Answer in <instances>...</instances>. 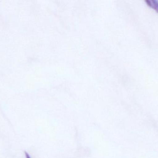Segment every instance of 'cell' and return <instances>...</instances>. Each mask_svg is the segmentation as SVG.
<instances>
[{
	"instance_id": "obj_1",
	"label": "cell",
	"mask_w": 158,
	"mask_h": 158,
	"mask_svg": "<svg viewBox=\"0 0 158 158\" xmlns=\"http://www.w3.org/2000/svg\"><path fill=\"white\" fill-rule=\"evenodd\" d=\"M148 5L156 10L158 13V2L156 0H146L145 1Z\"/></svg>"
},
{
	"instance_id": "obj_2",
	"label": "cell",
	"mask_w": 158,
	"mask_h": 158,
	"mask_svg": "<svg viewBox=\"0 0 158 158\" xmlns=\"http://www.w3.org/2000/svg\"><path fill=\"white\" fill-rule=\"evenodd\" d=\"M25 156H26V158H31L30 156H29L27 152L25 151Z\"/></svg>"
}]
</instances>
